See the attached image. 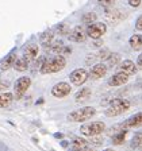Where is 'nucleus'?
<instances>
[{"instance_id": "nucleus-4", "label": "nucleus", "mask_w": 142, "mask_h": 151, "mask_svg": "<svg viewBox=\"0 0 142 151\" xmlns=\"http://www.w3.org/2000/svg\"><path fill=\"white\" fill-rule=\"evenodd\" d=\"M104 129H106V124L103 122H93L89 123V124H85V126H81L80 131L85 136H96L100 135Z\"/></svg>"}, {"instance_id": "nucleus-21", "label": "nucleus", "mask_w": 142, "mask_h": 151, "mask_svg": "<svg viewBox=\"0 0 142 151\" xmlns=\"http://www.w3.org/2000/svg\"><path fill=\"white\" fill-rule=\"evenodd\" d=\"M130 46L134 49V50L139 51L142 49V41H141V35L139 34H135L133 35L131 38H130Z\"/></svg>"}, {"instance_id": "nucleus-18", "label": "nucleus", "mask_w": 142, "mask_h": 151, "mask_svg": "<svg viewBox=\"0 0 142 151\" xmlns=\"http://www.w3.org/2000/svg\"><path fill=\"white\" fill-rule=\"evenodd\" d=\"M14 100V94L12 93H1L0 94V108H7L11 105Z\"/></svg>"}, {"instance_id": "nucleus-10", "label": "nucleus", "mask_w": 142, "mask_h": 151, "mask_svg": "<svg viewBox=\"0 0 142 151\" xmlns=\"http://www.w3.org/2000/svg\"><path fill=\"white\" fill-rule=\"evenodd\" d=\"M85 38H87V32L81 26H77L72 31H69V39L73 42H84Z\"/></svg>"}, {"instance_id": "nucleus-33", "label": "nucleus", "mask_w": 142, "mask_h": 151, "mask_svg": "<svg viewBox=\"0 0 142 151\" xmlns=\"http://www.w3.org/2000/svg\"><path fill=\"white\" fill-rule=\"evenodd\" d=\"M141 61H142V58H141V55H139V57H138V63H137L138 69H141Z\"/></svg>"}, {"instance_id": "nucleus-23", "label": "nucleus", "mask_w": 142, "mask_h": 151, "mask_svg": "<svg viewBox=\"0 0 142 151\" xmlns=\"http://www.w3.org/2000/svg\"><path fill=\"white\" fill-rule=\"evenodd\" d=\"M126 138V131H119L117 134H114L112 136V143L114 145H122Z\"/></svg>"}, {"instance_id": "nucleus-13", "label": "nucleus", "mask_w": 142, "mask_h": 151, "mask_svg": "<svg viewBox=\"0 0 142 151\" xmlns=\"http://www.w3.org/2000/svg\"><path fill=\"white\" fill-rule=\"evenodd\" d=\"M38 51H39V47H38V45H35V43L28 45V46L25 49L23 58H26L28 62H31V61H34L35 58L38 57Z\"/></svg>"}, {"instance_id": "nucleus-31", "label": "nucleus", "mask_w": 142, "mask_h": 151, "mask_svg": "<svg viewBox=\"0 0 142 151\" xmlns=\"http://www.w3.org/2000/svg\"><path fill=\"white\" fill-rule=\"evenodd\" d=\"M129 4L131 7H139L141 6V0H129Z\"/></svg>"}, {"instance_id": "nucleus-24", "label": "nucleus", "mask_w": 142, "mask_h": 151, "mask_svg": "<svg viewBox=\"0 0 142 151\" xmlns=\"http://www.w3.org/2000/svg\"><path fill=\"white\" fill-rule=\"evenodd\" d=\"M96 14L95 12H87L84 16H83V23H85V24H91V23H93L95 20H96Z\"/></svg>"}, {"instance_id": "nucleus-7", "label": "nucleus", "mask_w": 142, "mask_h": 151, "mask_svg": "<svg viewBox=\"0 0 142 151\" xmlns=\"http://www.w3.org/2000/svg\"><path fill=\"white\" fill-rule=\"evenodd\" d=\"M72 88H70L69 84H66V82H60V84H57L53 86L51 89V94H53L54 97H58V99H62L65 96L70 93Z\"/></svg>"}, {"instance_id": "nucleus-17", "label": "nucleus", "mask_w": 142, "mask_h": 151, "mask_svg": "<svg viewBox=\"0 0 142 151\" xmlns=\"http://www.w3.org/2000/svg\"><path fill=\"white\" fill-rule=\"evenodd\" d=\"M91 94H92V92H91V89L89 88H83L81 91H79L77 93H76V96H75L76 101H77V103H83V101L89 100Z\"/></svg>"}, {"instance_id": "nucleus-3", "label": "nucleus", "mask_w": 142, "mask_h": 151, "mask_svg": "<svg viewBox=\"0 0 142 151\" xmlns=\"http://www.w3.org/2000/svg\"><path fill=\"white\" fill-rule=\"evenodd\" d=\"M95 112H96L95 108L85 107V108H81V109H77V111H75V112L69 113V115H68V120H69V122L81 123V122H85V120L91 119L95 115Z\"/></svg>"}, {"instance_id": "nucleus-19", "label": "nucleus", "mask_w": 142, "mask_h": 151, "mask_svg": "<svg viewBox=\"0 0 142 151\" xmlns=\"http://www.w3.org/2000/svg\"><path fill=\"white\" fill-rule=\"evenodd\" d=\"M28 63L30 62L26 58H18V60H15L12 68H15V70H18V72H26L28 69Z\"/></svg>"}, {"instance_id": "nucleus-2", "label": "nucleus", "mask_w": 142, "mask_h": 151, "mask_svg": "<svg viewBox=\"0 0 142 151\" xmlns=\"http://www.w3.org/2000/svg\"><path fill=\"white\" fill-rule=\"evenodd\" d=\"M129 108H130L129 100H125V99H114V100L111 101L110 107L106 109V116H108V117L118 116L120 113L126 112Z\"/></svg>"}, {"instance_id": "nucleus-15", "label": "nucleus", "mask_w": 142, "mask_h": 151, "mask_svg": "<svg viewBox=\"0 0 142 151\" xmlns=\"http://www.w3.org/2000/svg\"><path fill=\"white\" fill-rule=\"evenodd\" d=\"M106 18L111 23H118L125 18V15H123V12L120 9H108L107 12H106Z\"/></svg>"}, {"instance_id": "nucleus-35", "label": "nucleus", "mask_w": 142, "mask_h": 151, "mask_svg": "<svg viewBox=\"0 0 142 151\" xmlns=\"http://www.w3.org/2000/svg\"><path fill=\"white\" fill-rule=\"evenodd\" d=\"M81 151H93V150H84V148H83V150Z\"/></svg>"}, {"instance_id": "nucleus-26", "label": "nucleus", "mask_w": 142, "mask_h": 151, "mask_svg": "<svg viewBox=\"0 0 142 151\" xmlns=\"http://www.w3.org/2000/svg\"><path fill=\"white\" fill-rule=\"evenodd\" d=\"M141 139H142V136H141V132H138L134 138H133V142H131V147L133 148H138L139 146H141Z\"/></svg>"}, {"instance_id": "nucleus-32", "label": "nucleus", "mask_w": 142, "mask_h": 151, "mask_svg": "<svg viewBox=\"0 0 142 151\" xmlns=\"http://www.w3.org/2000/svg\"><path fill=\"white\" fill-rule=\"evenodd\" d=\"M137 28H138L139 31L142 30V18H141V16H139L138 19H137Z\"/></svg>"}, {"instance_id": "nucleus-30", "label": "nucleus", "mask_w": 142, "mask_h": 151, "mask_svg": "<svg viewBox=\"0 0 142 151\" xmlns=\"http://www.w3.org/2000/svg\"><path fill=\"white\" fill-rule=\"evenodd\" d=\"M108 55H110V51H108V50H103V51H100L99 58H101V60H107Z\"/></svg>"}, {"instance_id": "nucleus-9", "label": "nucleus", "mask_w": 142, "mask_h": 151, "mask_svg": "<svg viewBox=\"0 0 142 151\" xmlns=\"http://www.w3.org/2000/svg\"><path fill=\"white\" fill-rule=\"evenodd\" d=\"M117 69H118V72H122V73H125V74H127V76H131V74H135L137 66H135V63L133 62V61L126 60V61H123V62L118 63Z\"/></svg>"}, {"instance_id": "nucleus-5", "label": "nucleus", "mask_w": 142, "mask_h": 151, "mask_svg": "<svg viewBox=\"0 0 142 151\" xmlns=\"http://www.w3.org/2000/svg\"><path fill=\"white\" fill-rule=\"evenodd\" d=\"M106 31H107V27H106L104 23H95V22L88 24V27L85 30L87 37L92 38V39H99V38H101L106 34Z\"/></svg>"}, {"instance_id": "nucleus-12", "label": "nucleus", "mask_w": 142, "mask_h": 151, "mask_svg": "<svg viewBox=\"0 0 142 151\" xmlns=\"http://www.w3.org/2000/svg\"><path fill=\"white\" fill-rule=\"evenodd\" d=\"M129 81V76L125 74L122 72H118L117 74H114L110 80H108V84L111 86H120V85H125Z\"/></svg>"}, {"instance_id": "nucleus-27", "label": "nucleus", "mask_w": 142, "mask_h": 151, "mask_svg": "<svg viewBox=\"0 0 142 151\" xmlns=\"http://www.w3.org/2000/svg\"><path fill=\"white\" fill-rule=\"evenodd\" d=\"M57 31H58V34H61V35H66L69 32V27L66 24H58L57 26Z\"/></svg>"}, {"instance_id": "nucleus-25", "label": "nucleus", "mask_w": 142, "mask_h": 151, "mask_svg": "<svg viewBox=\"0 0 142 151\" xmlns=\"http://www.w3.org/2000/svg\"><path fill=\"white\" fill-rule=\"evenodd\" d=\"M108 65L110 66H117L118 63H119V61H120V55L119 54H110V55H108Z\"/></svg>"}, {"instance_id": "nucleus-16", "label": "nucleus", "mask_w": 142, "mask_h": 151, "mask_svg": "<svg viewBox=\"0 0 142 151\" xmlns=\"http://www.w3.org/2000/svg\"><path fill=\"white\" fill-rule=\"evenodd\" d=\"M15 60H16V54L15 53L8 54V55H7L6 58L0 62V70H3V72H4V70H8L9 68H12Z\"/></svg>"}, {"instance_id": "nucleus-1", "label": "nucleus", "mask_w": 142, "mask_h": 151, "mask_svg": "<svg viewBox=\"0 0 142 151\" xmlns=\"http://www.w3.org/2000/svg\"><path fill=\"white\" fill-rule=\"evenodd\" d=\"M66 65V60L64 55H57L51 60H45L43 65L41 66L39 72L42 74H49V73H57L62 70Z\"/></svg>"}, {"instance_id": "nucleus-11", "label": "nucleus", "mask_w": 142, "mask_h": 151, "mask_svg": "<svg viewBox=\"0 0 142 151\" xmlns=\"http://www.w3.org/2000/svg\"><path fill=\"white\" fill-rule=\"evenodd\" d=\"M106 73H107V66L104 65V63H98V65H95L91 69L89 77L93 80H99V78H101V77H104Z\"/></svg>"}, {"instance_id": "nucleus-29", "label": "nucleus", "mask_w": 142, "mask_h": 151, "mask_svg": "<svg viewBox=\"0 0 142 151\" xmlns=\"http://www.w3.org/2000/svg\"><path fill=\"white\" fill-rule=\"evenodd\" d=\"M45 60H46L45 57H39V58H38V61H37V62H35V68H38V69H41V66L43 65Z\"/></svg>"}, {"instance_id": "nucleus-34", "label": "nucleus", "mask_w": 142, "mask_h": 151, "mask_svg": "<svg viewBox=\"0 0 142 151\" xmlns=\"http://www.w3.org/2000/svg\"><path fill=\"white\" fill-rule=\"evenodd\" d=\"M104 151H114V150H111V148H107V150H104Z\"/></svg>"}, {"instance_id": "nucleus-14", "label": "nucleus", "mask_w": 142, "mask_h": 151, "mask_svg": "<svg viewBox=\"0 0 142 151\" xmlns=\"http://www.w3.org/2000/svg\"><path fill=\"white\" fill-rule=\"evenodd\" d=\"M141 113H137V115H134V116H131L130 119H127L125 123H122L120 126H122L123 129H129V128H134V127H139L141 126Z\"/></svg>"}, {"instance_id": "nucleus-6", "label": "nucleus", "mask_w": 142, "mask_h": 151, "mask_svg": "<svg viewBox=\"0 0 142 151\" xmlns=\"http://www.w3.org/2000/svg\"><path fill=\"white\" fill-rule=\"evenodd\" d=\"M30 85H31V80L28 78V77H20L16 81V84H15V99L16 100L22 99V96L27 92Z\"/></svg>"}, {"instance_id": "nucleus-28", "label": "nucleus", "mask_w": 142, "mask_h": 151, "mask_svg": "<svg viewBox=\"0 0 142 151\" xmlns=\"http://www.w3.org/2000/svg\"><path fill=\"white\" fill-rule=\"evenodd\" d=\"M99 3L103 7H112L115 1H114V0H99Z\"/></svg>"}, {"instance_id": "nucleus-20", "label": "nucleus", "mask_w": 142, "mask_h": 151, "mask_svg": "<svg viewBox=\"0 0 142 151\" xmlns=\"http://www.w3.org/2000/svg\"><path fill=\"white\" fill-rule=\"evenodd\" d=\"M53 39H54V32L51 31V30H49V31H45V32H42V35H41V43L43 45V46H49V45L53 42Z\"/></svg>"}, {"instance_id": "nucleus-22", "label": "nucleus", "mask_w": 142, "mask_h": 151, "mask_svg": "<svg viewBox=\"0 0 142 151\" xmlns=\"http://www.w3.org/2000/svg\"><path fill=\"white\" fill-rule=\"evenodd\" d=\"M88 146V143L84 140V139H80V138H77V139H75L73 140V145H72V151H81L83 148H85Z\"/></svg>"}, {"instance_id": "nucleus-8", "label": "nucleus", "mask_w": 142, "mask_h": 151, "mask_svg": "<svg viewBox=\"0 0 142 151\" xmlns=\"http://www.w3.org/2000/svg\"><path fill=\"white\" fill-rule=\"evenodd\" d=\"M69 78L73 85H83L87 81V78H88V73L85 72L84 69H76L70 73Z\"/></svg>"}]
</instances>
